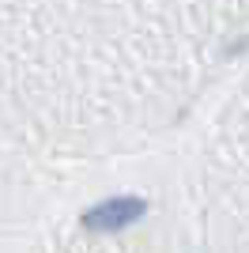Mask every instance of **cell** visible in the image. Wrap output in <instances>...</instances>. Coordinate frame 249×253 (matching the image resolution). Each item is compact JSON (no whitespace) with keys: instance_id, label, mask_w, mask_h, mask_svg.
<instances>
[{"instance_id":"6da1fadb","label":"cell","mask_w":249,"mask_h":253,"mask_svg":"<svg viewBox=\"0 0 249 253\" xmlns=\"http://www.w3.org/2000/svg\"><path fill=\"white\" fill-rule=\"evenodd\" d=\"M144 211H147V201H140V197H110V201H102V204H94V208L83 211V223H87L91 231H124V227H132Z\"/></svg>"}]
</instances>
